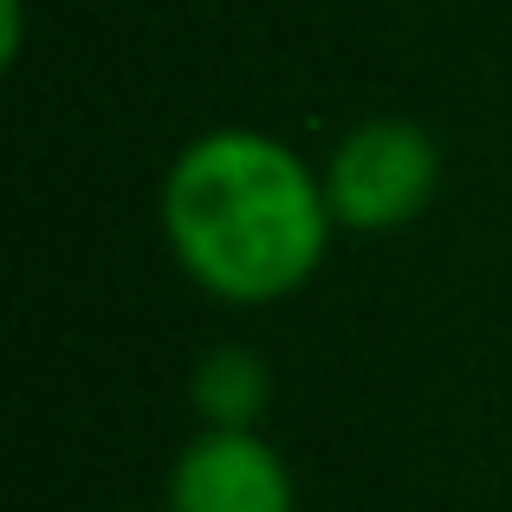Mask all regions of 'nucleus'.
I'll use <instances>...</instances> for the list:
<instances>
[{"instance_id":"obj_4","label":"nucleus","mask_w":512,"mask_h":512,"mask_svg":"<svg viewBox=\"0 0 512 512\" xmlns=\"http://www.w3.org/2000/svg\"><path fill=\"white\" fill-rule=\"evenodd\" d=\"M188 409L201 428H260L273 409V363L253 344H214L188 370Z\"/></svg>"},{"instance_id":"obj_2","label":"nucleus","mask_w":512,"mask_h":512,"mask_svg":"<svg viewBox=\"0 0 512 512\" xmlns=\"http://www.w3.org/2000/svg\"><path fill=\"white\" fill-rule=\"evenodd\" d=\"M318 175H325V201L338 214V234H402L435 201L441 150L409 117H363V124L338 130Z\"/></svg>"},{"instance_id":"obj_3","label":"nucleus","mask_w":512,"mask_h":512,"mask_svg":"<svg viewBox=\"0 0 512 512\" xmlns=\"http://www.w3.org/2000/svg\"><path fill=\"white\" fill-rule=\"evenodd\" d=\"M169 512H299V480L260 428H195L169 467Z\"/></svg>"},{"instance_id":"obj_1","label":"nucleus","mask_w":512,"mask_h":512,"mask_svg":"<svg viewBox=\"0 0 512 512\" xmlns=\"http://www.w3.org/2000/svg\"><path fill=\"white\" fill-rule=\"evenodd\" d=\"M156 227L195 292L221 305H279L318 279L338 234L325 175L286 137L214 124L169 156Z\"/></svg>"}]
</instances>
